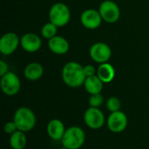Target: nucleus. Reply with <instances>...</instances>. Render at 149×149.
Returning a JSON list of instances; mask_svg holds the SVG:
<instances>
[{"label":"nucleus","instance_id":"obj_17","mask_svg":"<svg viewBox=\"0 0 149 149\" xmlns=\"http://www.w3.org/2000/svg\"><path fill=\"white\" fill-rule=\"evenodd\" d=\"M103 86L104 83L100 80V79L97 75L87 77L84 83V87L90 95L101 93L103 90Z\"/></svg>","mask_w":149,"mask_h":149},{"label":"nucleus","instance_id":"obj_19","mask_svg":"<svg viewBox=\"0 0 149 149\" xmlns=\"http://www.w3.org/2000/svg\"><path fill=\"white\" fill-rule=\"evenodd\" d=\"M57 31H58V27L52 22H48L43 25L41 29V35L43 38L49 40L57 35Z\"/></svg>","mask_w":149,"mask_h":149},{"label":"nucleus","instance_id":"obj_5","mask_svg":"<svg viewBox=\"0 0 149 149\" xmlns=\"http://www.w3.org/2000/svg\"><path fill=\"white\" fill-rule=\"evenodd\" d=\"M0 86L2 92L5 95L14 96L20 91L21 82L16 73L12 72H8L6 74L1 77Z\"/></svg>","mask_w":149,"mask_h":149},{"label":"nucleus","instance_id":"obj_15","mask_svg":"<svg viewBox=\"0 0 149 149\" xmlns=\"http://www.w3.org/2000/svg\"><path fill=\"white\" fill-rule=\"evenodd\" d=\"M44 74V67L38 62H31L28 64L24 70V75L26 79L31 81H36L42 78Z\"/></svg>","mask_w":149,"mask_h":149},{"label":"nucleus","instance_id":"obj_8","mask_svg":"<svg viewBox=\"0 0 149 149\" xmlns=\"http://www.w3.org/2000/svg\"><path fill=\"white\" fill-rule=\"evenodd\" d=\"M128 124V119L126 113L122 111L111 113L107 120L108 129L114 134H120L126 130Z\"/></svg>","mask_w":149,"mask_h":149},{"label":"nucleus","instance_id":"obj_23","mask_svg":"<svg viewBox=\"0 0 149 149\" xmlns=\"http://www.w3.org/2000/svg\"><path fill=\"white\" fill-rule=\"evenodd\" d=\"M84 72L86 77H91L97 74V69L93 65H86L84 66Z\"/></svg>","mask_w":149,"mask_h":149},{"label":"nucleus","instance_id":"obj_4","mask_svg":"<svg viewBox=\"0 0 149 149\" xmlns=\"http://www.w3.org/2000/svg\"><path fill=\"white\" fill-rule=\"evenodd\" d=\"M71 18V11L69 7L63 3H54L49 10L50 22L54 24L57 27H63L66 25Z\"/></svg>","mask_w":149,"mask_h":149},{"label":"nucleus","instance_id":"obj_20","mask_svg":"<svg viewBox=\"0 0 149 149\" xmlns=\"http://www.w3.org/2000/svg\"><path fill=\"white\" fill-rule=\"evenodd\" d=\"M106 106L108 111H110L111 113H113V112L120 111V107H121V102L117 97L113 96V97H110L109 99H107L106 102Z\"/></svg>","mask_w":149,"mask_h":149},{"label":"nucleus","instance_id":"obj_24","mask_svg":"<svg viewBox=\"0 0 149 149\" xmlns=\"http://www.w3.org/2000/svg\"><path fill=\"white\" fill-rule=\"evenodd\" d=\"M9 72V66L7 63H5L3 60H0V77L3 76Z\"/></svg>","mask_w":149,"mask_h":149},{"label":"nucleus","instance_id":"obj_21","mask_svg":"<svg viewBox=\"0 0 149 149\" xmlns=\"http://www.w3.org/2000/svg\"><path fill=\"white\" fill-rule=\"evenodd\" d=\"M89 106L92 107H101L104 103V97L101 93H97V94H92L89 97L88 100Z\"/></svg>","mask_w":149,"mask_h":149},{"label":"nucleus","instance_id":"obj_14","mask_svg":"<svg viewBox=\"0 0 149 149\" xmlns=\"http://www.w3.org/2000/svg\"><path fill=\"white\" fill-rule=\"evenodd\" d=\"M48 47L52 52L57 55H64L68 52L70 45L65 38L56 35L52 38L49 39Z\"/></svg>","mask_w":149,"mask_h":149},{"label":"nucleus","instance_id":"obj_3","mask_svg":"<svg viewBox=\"0 0 149 149\" xmlns=\"http://www.w3.org/2000/svg\"><path fill=\"white\" fill-rule=\"evenodd\" d=\"M86 141V134L84 130L78 126H72L66 128L61 140L62 146L68 149H79Z\"/></svg>","mask_w":149,"mask_h":149},{"label":"nucleus","instance_id":"obj_16","mask_svg":"<svg viewBox=\"0 0 149 149\" xmlns=\"http://www.w3.org/2000/svg\"><path fill=\"white\" fill-rule=\"evenodd\" d=\"M100 80L104 84H108L112 82L115 77V69L114 67L109 64V63H103L100 64L98 69H97V74H96Z\"/></svg>","mask_w":149,"mask_h":149},{"label":"nucleus","instance_id":"obj_12","mask_svg":"<svg viewBox=\"0 0 149 149\" xmlns=\"http://www.w3.org/2000/svg\"><path fill=\"white\" fill-rule=\"evenodd\" d=\"M20 45L24 51L27 52H36L42 46V40L38 35L32 32L24 34L20 38Z\"/></svg>","mask_w":149,"mask_h":149},{"label":"nucleus","instance_id":"obj_7","mask_svg":"<svg viewBox=\"0 0 149 149\" xmlns=\"http://www.w3.org/2000/svg\"><path fill=\"white\" fill-rule=\"evenodd\" d=\"M99 11L102 19L108 24L116 23L120 17V10L119 5L112 0L103 1L100 5Z\"/></svg>","mask_w":149,"mask_h":149},{"label":"nucleus","instance_id":"obj_10","mask_svg":"<svg viewBox=\"0 0 149 149\" xmlns=\"http://www.w3.org/2000/svg\"><path fill=\"white\" fill-rule=\"evenodd\" d=\"M103 19L100 16L99 10L94 9H87L84 10L80 15L81 24L89 30H95L99 28L102 23Z\"/></svg>","mask_w":149,"mask_h":149},{"label":"nucleus","instance_id":"obj_13","mask_svg":"<svg viewBox=\"0 0 149 149\" xmlns=\"http://www.w3.org/2000/svg\"><path fill=\"white\" fill-rule=\"evenodd\" d=\"M65 130L66 128L64 123L58 119L51 120L46 126L47 134L53 141H61Z\"/></svg>","mask_w":149,"mask_h":149},{"label":"nucleus","instance_id":"obj_2","mask_svg":"<svg viewBox=\"0 0 149 149\" xmlns=\"http://www.w3.org/2000/svg\"><path fill=\"white\" fill-rule=\"evenodd\" d=\"M13 121L15 122L17 130L22 132H30L32 130L37 122L34 112L26 107H18L13 115Z\"/></svg>","mask_w":149,"mask_h":149},{"label":"nucleus","instance_id":"obj_18","mask_svg":"<svg viewBox=\"0 0 149 149\" xmlns=\"http://www.w3.org/2000/svg\"><path fill=\"white\" fill-rule=\"evenodd\" d=\"M10 146L12 149H24L27 144L25 133L17 130L10 136Z\"/></svg>","mask_w":149,"mask_h":149},{"label":"nucleus","instance_id":"obj_6","mask_svg":"<svg viewBox=\"0 0 149 149\" xmlns=\"http://www.w3.org/2000/svg\"><path fill=\"white\" fill-rule=\"evenodd\" d=\"M84 122L89 128L98 130L105 125L106 118L99 107H89L84 113Z\"/></svg>","mask_w":149,"mask_h":149},{"label":"nucleus","instance_id":"obj_22","mask_svg":"<svg viewBox=\"0 0 149 149\" xmlns=\"http://www.w3.org/2000/svg\"><path fill=\"white\" fill-rule=\"evenodd\" d=\"M17 130V126H16L14 121H9V122L5 123V125L3 127L4 133L8 134H12Z\"/></svg>","mask_w":149,"mask_h":149},{"label":"nucleus","instance_id":"obj_1","mask_svg":"<svg viewBox=\"0 0 149 149\" xmlns=\"http://www.w3.org/2000/svg\"><path fill=\"white\" fill-rule=\"evenodd\" d=\"M84 66L75 61L66 63L62 69V79L64 83L72 88H77L84 85L86 81Z\"/></svg>","mask_w":149,"mask_h":149},{"label":"nucleus","instance_id":"obj_25","mask_svg":"<svg viewBox=\"0 0 149 149\" xmlns=\"http://www.w3.org/2000/svg\"><path fill=\"white\" fill-rule=\"evenodd\" d=\"M58 149H68V148H65V147H62V148H58Z\"/></svg>","mask_w":149,"mask_h":149},{"label":"nucleus","instance_id":"obj_9","mask_svg":"<svg viewBox=\"0 0 149 149\" xmlns=\"http://www.w3.org/2000/svg\"><path fill=\"white\" fill-rule=\"evenodd\" d=\"M91 58L98 63L103 64L108 62L112 57V49L110 46L103 42H97L93 44L89 51Z\"/></svg>","mask_w":149,"mask_h":149},{"label":"nucleus","instance_id":"obj_11","mask_svg":"<svg viewBox=\"0 0 149 149\" xmlns=\"http://www.w3.org/2000/svg\"><path fill=\"white\" fill-rule=\"evenodd\" d=\"M20 38L14 32H7L0 38V52L3 55L12 54L18 47Z\"/></svg>","mask_w":149,"mask_h":149}]
</instances>
